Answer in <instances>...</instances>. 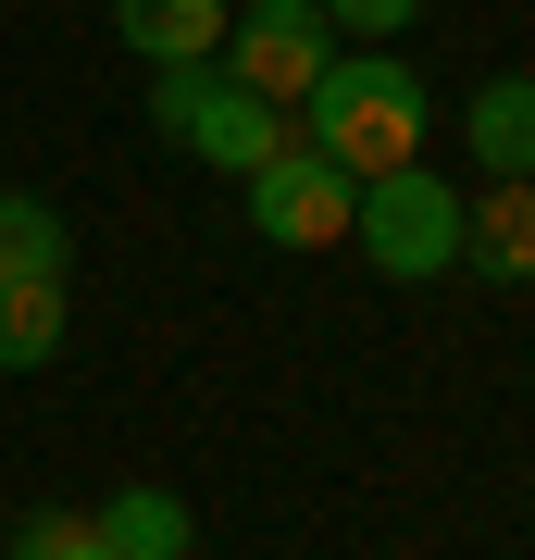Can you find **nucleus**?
<instances>
[{
    "label": "nucleus",
    "instance_id": "1",
    "mask_svg": "<svg viewBox=\"0 0 535 560\" xmlns=\"http://www.w3.org/2000/svg\"><path fill=\"white\" fill-rule=\"evenodd\" d=\"M423 138H437V101H423V75H411L398 50H337V62H324V88L299 101V150H324L349 187L423 162Z\"/></svg>",
    "mask_w": 535,
    "mask_h": 560
},
{
    "label": "nucleus",
    "instance_id": "2",
    "mask_svg": "<svg viewBox=\"0 0 535 560\" xmlns=\"http://www.w3.org/2000/svg\"><path fill=\"white\" fill-rule=\"evenodd\" d=\"M150 125H162L175 150H199L212 175H261V162L299 138V113H275L261 88L224 75V62H175V75L150 88Z\"/></svg>",
    "mask_w": 535,
    "mask_h": 560
},
{
    "label": "nucleus",
    "instance_id": "3",
    "mask_svg": "<svg viewBox=\"0 0 535 560\" xmlns=\"http://www.w3.org/2000/svg\"><path fill=\"white\" fill-rule=\"evenodd\" d=\"M349 249L374 261L386 287H437L449 261H461V187L423 175V162L374 175V187H361V212H349Z\"/></svg>",
    "mask_w": 535,
    "mask_h": 560
},
{
    "label": "nucleus",
    "instance_id": "4",
    "mask_svg": "<svg viewBox=\"0 0 535 560\" xmlns=\"http://www.w3.org/2000/svg\"><path fill=\"white\" fill-rule=\"evenodd\" d=\"M324 62H337L324 0H237V25H224V75H237V88H261L275 113H299L324 88Z\"/></svg>",
    "mask_w": 535,
    "mask_h": 560
},
{
    "label": "nucleus",
    "instance_id": "5",
    "mask_svg": "<svg viewBox=\"0 0 535 560\" xmlns=\"http://www.w3.org/2000/svg\"><path fill=\"white\" fill-rule=\"evenodd\" d=\"M237 187H249V224H261L275 249H337L349 212H361V187H349L324 150H299V138L261 162V175H237Z\"/></svg>",
    "mask_w": 535,
    "mask_h": 560
},
{
    "label": "nucleus",
    "instance_id": "6",
    "mask_svg": "<svg viewBox=\"0 0 535 560\" xmlns=\"http://www.w3.org/2000/svg\"><path fill=\"white\" fill-rule=\"evenodd\" d=\"M461 261L498 287H535V175H486L461 200Z\"/></svg>",
    "mask_w": 535,
    "mask_h": 560
},
{
    "label": "nucleus",
    "instance_id": "7",
    "mask_svg": "<svg viewBox=\"0 0 535 560\" xmlns=\"http://www.w3.org/2000/svg\"><path fill=\"white\" fill-rule=\"evenodd\" d=\"M224 0H113V38L150 62V75H175V62H224Z\"/></svg>",
    "mask_w": 535,
    "mask_h": 560
},
{
    "label": "nucleus",
    "instance_id": "8",
    "mask_svg": "<svg viewBox=\"0 0 535 560\" xmlns=\"http://www.w3.org/2000/svg\"><path fill=\"white\" fill-rule=\"evenodd\" d=\"M88 536L113 560H199V523H187L175 486H113V499L88 511Z\"/></svg>",
    "mask_w": 535,
    "mask_h": 560
},
{
    "label": "nucleus",
    "instance_id": "9",
    "mask_svg": "<svg viewBox=\"0 0 535 560\" xmlns=\"http://www.w3.org/2000/svg\"><path fill=\"white\" fill-rule=\"evenodd\" d=\"M461 150H474L486 175H535V75H486L474 101H461Z\"/></svg>",
    "mask_w": 535,
    "mask_h": 560
},
{
    "label": "nucleus",
    "instance_id": "10",
    "mask_svg": "<svg viewBox=\"0 0 535 560\" xmlns=\"http://www.w3.org/2000/svg\"><path fill=\"white\" fill-rule=\"evenodd\" d=\"M75 275V224L25 187H0V287H62Z\"/></svg>",
    "mask_w": 535,
    "mask_h": 560
},
{
    "label": "nucleus",
    "instance_id": "11",
    "mask_svg": "<svg viewBox=\"0 0 535 560\" xmlns=\"http://www.w3.org/2000/svg\"><path fill=\"white\" fill-rule=\"evenodd\" d=\"M62 349V287H0V374H38Z\"/></svg>",
    "mask_w": 535,
    "mask_h": 560
},
{
    "label": "nucleus",
    "instance_id": "12",
    "mask_svg": "<svg viewBox=\"0 0 535 560\" xmlns=\"http://www.w3.org/2000/svg\"><path fill=\"white\" fill-rule=\"evenodd\" d=\"M411 13H423V0H324V25H337V38H361V50H386Z\"/></svg>",
    "mask_w": 535,
    "mask_h": 560
},
{
    "label": "nucleus",
    "instance_id": "13",
    "mask_svg": "<svg viewBox=\"0 0 535 560\" xmlns=\"http://www.w3.org/2000/svg\"><path fill=\"white\" fill-rule=\"evenodd\" d=\"M75 536H88V511H25L13 523V560H62Z\"/></svg>",
    "mask_w": 535,
    "mask_h": 560
},
{
    "label": "nucleus",
    "instance_id": "14",
    "mask_svg": "<svg viewBox=\"0 0 535 560\" xmlns=\"http://www.w3.org/2000/svg\"><path fill=\"white\" fill-rule=\"evenodd\" d=\"M62 560H113V548H100V536H75V548H62Z\"/></svg>",
    "mask_w": 535,
    "mask_h": 560
}]
</instances>
